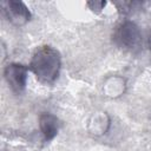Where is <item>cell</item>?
Wrapping results in <instances>:
<instances>
[{
	"label": "cell",
	"instance_id": "obj_6",
	"mask_svg": "<svg viewBox=\"0 0 151 151\" xmlns=\"http://www.w3.org/2000/svg\"><path fill=\"white\" fill-rule=\"evenodd\" d=\"M149 47H150V50H151V33L149 34Z\"/></svg>",
	"mask_w": 151,
	"mask_h": 151
},
{
	"label": "cell",
	"instance_id": "obj_5",
	"mask_svg": "<svg viewBox=\"0 0 151 151\" xmlns=\"http://www.w3.org/2000/svg\"><path fill=\"white\" fill-rule=\"evenodd\" d=\"M39 126L46 140H51L55 137L59 130V120L51 113H42L39 117Z\"/></svg>",
	"mask_w": 151,
	"mask_h": 151
},
{
	"label": "cell",
	"instance_id": "obj_3",
	"mask_svg": "<svg viewBox=\"0 0 151 151\" xmlns=\"http://www.w3.org/2000/svg\"><path fill=\"white\" fill-rule=\"evenodd\" d=\"M1 9L5 18L15 26L25 25L31 19V13L26 5L21 1H2L1 2Z\"/></svg>",
	"mask_w": 151,
	"mask_h": 151
},
{
	"label": "cell",
	"instance_id": "obj_2",
	"mask_svg": "<svg viewBox=\"0 0 151 151\" xmlns=\"http://www.w3.org/2000/svg\"><path fill=\"white\" fill-rule=\"evenodd\" d=\"M112 39L118 47L125 50H133L139 45L140 32L134 22L124 21L117 26L112 35Z\"/></svg>",
	"mask_w": 151,
	"mask_h": 151
},
{
	"label": "cell",
	"instance_id": "obj_4",
	"mask_svg": "<svg viewBox=\"0 0 151 151\" xmlns=\"http://www.w3.org/2000/svg\"><path fill=\"white\" fill-rule=\"evenodd\" d=\"M4 77L11 90L19 94L24 91L27 80V68L21 64H8L4 70Z\"/></svg>",
	"mask_w": 151,
	"mask_h": 151
},
{
	"label": "cell",
	"instance_id": "obj_1",
	"mask_svg": "<svg viewBox=\"0 0 151 151\" xmlns=\"http://www.w3.org/2000/svg\"><path fill=\"white\" fill-rule=\"evenodd\" d=\"M60 54L51 46L44 45L35 50L29 63V70L42 84H52L57 80L60 71Z\"/></svg>",
	"mask_w": 151,
	"mask_h": 151
}]
</instances>
